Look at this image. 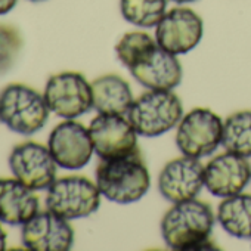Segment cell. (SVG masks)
Instances as JSON below:
<instances>
[{
	"label": "cell",
	"mask_w": 251,
	"mask_h": 251,
	"mask_svg": "<svg viewBox=\"0 0 251 251\" xmlns=\"http://www.w3.org/2000/svg\"><path fill=\"white\" fill-rule=\"evenodd\" d=\"M96 185L106 200L117 204L139 201L151 186V176L141 150L109 160L96 167Z\"/></svg>",
	"instance_id": "cell-1"
},
{
	"label": "cell",
	"mask_w": 251,
	"mask_h": 251,
	"mask_svg": "<svg viewBox=\"0 0 251 251\" xmlns=\"http://www.w3.org/2000/svg\"><path fill=\"white\" fill-rule=\"evenodd\" d=\"M214 213L205 201L192 198L175 202L161 220V235L172 250H201L210 244Z\"/></svg>",
	"instance_id": "cell-2"
},
{
	"label": "cell",
	"mask_w": 251,
	"mask_h": 251,
	"mask_svg": "<svg viewBox=\"0 0 251 251\" xmlns=\"http://www.w3.org/2000/svg\"><path fill=\"white\" fill-rule=\"evenodd\" d=\"M183 106L180 98L172 90L150 89L133 100L127 118L136 133L144 138H157L180 123Z\"/></svg>",
	"instance_id": "cell-3"
},
{
	"label": "cell",
	"mask_w": 251,
	"mask_h": 251,
	"mask_svg": "<svg viewBox=\"0 0 251 251\" xmlns=\"http://www.w3.org/2000/svg\"><path fill=\"white\" fill-rule=\"evenodd\" d=\"M49 106L37 90L12 83L0 92V121L18 135L37 133L49 118Z\"/></svg>",
	"instance_id": "cell-4"
},
{
	"label": "cell",
	"mask_w": 251,
	"mask_h": 251,
	"mask_svg": "<svg viewBox=\"0 0 251 251\" xmlns=\"http://www.w3.org/2000/svg\"><path fill=\"white\" fill-rule=\"evenodd\" d=\"M100 191L84 176L56 179L48 189L46 208L65 220L83 219L93 214L100 205Z\"/></svg>",
	"instance_id": "cell-5"
},
{
	"label": "cell",
	"mask_w": 251,
	"mask_h": 251,
	"mask_svg": "<svg viewBox=\"0 0 251 251\" xmlns=\"http://www.w3.org/2000/svg\"><path fill=\"white\" fill-rule=\"evenodd\" d=\"M223 141V121L207 108H195L177 124L176 145L183 155L202 158L213 154Z\"/></svg>",
	"instance_id": "cell-6"
},
{
	"label": "cell",
	"mask_w": 251,
	"mask_h": 251,
	"mask_svg": "<svg viewBox=\"0 0 251 251\" xmlns=\"http://www.w3.org/2000/svg\"><path fill=\"white\" fill-rule=\"evenodd\" d=\"M43 96L49 111L65 120H74L93 108L92 83L75 71L52 75L46 83Z\"/></svg>",
	"instance_id": "cell-7"
},
{
	"label": "cell",
	"mask_w": 251,
	"mask_h": 251,
	"mask_svg": "<svg viewBox=\"0 0 251 251\" xmlns=\"http://www.w3.org/2000/svg\"><path fill=\"white\" fill-rule=\"evenodd\" d=\"M89 132L100 160L124 157L139 150L138 133L126 115L99 114L92 120Z\"/></svg>",
	"instance_id": "cell-8"
},
{
	"label": "cell",
	"mask_w": 251,
	"mask_h": 251,
	"mask_svg": "<svg viewBox=\"0 0 251 251\" xmlns=\"http://www.w3.org/2000/svg\"><path fill=\"white\" fill-rule=\"evenodd\" d=\"M9 169L20 182L28 186L31 191L49 189L56 180V167L49 148L27 141L18 144L11 151L8 160Z\"/></svg>",
	"instance_id": "cell-9"
},
{
	"label": "cell",
	"mask_w": 251,
	"mask_h": 251,
	"mask_svg": "<svg viewBox=\"0 0 251 251\" xmlns=\"http://www.w3.org/2000/svg\"><path fill=\"white\" fill-rule=\"evenodd\" d=\"M204 34L201 17L189 8H173L155 27V40L173 55H185L195 49Z\"/></svg>",
	"instance_id": "cell-10"
},
{
	"label": "cell",
	"mask_w": 251,
	"mask_h": 251,
	"mask_svg": "<svg viewBox=\"0 0 251 251\" xmlns=\"http://www.w3.org/2000/svg\"><path fill=\"white\" fill-rule=\"evenodd\" d=\"M48 148L55 163L65 170L83 169L95 152L89 129L74 120H65L55 126Z\"/></svg>",
	"instance_id": "cell-11"
},
{
	"label": "cell",
	"mask_w": 251,
	"mask_h": 251,
	"mask_svg": "<svg viewBox=\"0 0 251 251\" xmlns=\"http://www.w3.org/2000/svg\"><path fill=\"white\" fill-rule=\"evenodd\" d=\"M21 242L33 251H67L74 244V230L68 220L50 210L39 211L23 225Z\"/></svg>",
	"instance_id": "cell-12"
},
{
	"label": "cell",
	"mask_w": 251,
	"mask_h": 251,
	"mask_svg": "<svg viewBox=\"0 0 251 251\" xmlns=\"http://www.w3.org/2000/svg\"><path fill=\"white\" fill-rule=\"evenodd\" d=\"M204 186V166L198 158L182 155L169 161L158 176V191L170 202L197 198Z\"/></svg>",
	"instance_id": "cell-13"
},
{
	"label": "cell",
	"mask_w": 251,
	"mask_h": 251,
	"mask_svg": "<svg viewBox=\"0 0 251 251\" xmlns=\"http://www.w3.org/2000/svg\"><path fill=\"white\" fill-rule=\"evenodd\" d=\"M251 180V166L245 157L226 151L204 166V186L220 198L241 194Z\"/></svg>",
	"instance_id": "cell-14"
},
{
	"label": "cell",
	"mask_w": 251,
	"mask_h": 251,
	"mask_svg": "<svg viewBox=\"0 0 251 251\" xmlns=\"http://www.w3.org/2000/svg\"><path fill=\"white\" fill-rule=\"evenodd\" d=\"M129 71L144 87L155 90H173L180 84L183 74L177 56L164 50L160 45Z\"/></svg>",
	"instance_id": "cell-15"
},
{
	"label": "cell",
	"mask_w": 251,
	"mask_h": 251,
	"mask_svg": "<svg viewBox=\"0 0 251 251\" xmlns=\"http://www.w3.org/2000/svg\"><path fill=\"white\" fill-rule=\"evenodd\" d=\"M39 213V198L17 177H0V222L20 226Z\"/></svg>",
	"instance_id": "cell-16"
},
{
	"label": "cell",
	"mask_w": 251,
	"mask_h": 251,
	"mask_svg": "<svg viewBox=\"0 0 251 251\" xmlns=\"http://www.w3.org/2000/svg\"><path fill=\"white\" fill-rule=\"evenodd\" d=\"M93 108L99 114L127 115L133 93L130 84L117 74H105L92 81Z\"/></svg>",
	"instance_id": "cell-17"
},
{
	"label": "cell",
	"mask_w": 251,
	"mask_h": 251,
	"mask_svg": "<svg viewBox=\"0 0 251 251\" xmlns=\"http://www.w3.org/2000/svg\"><path fill=\"white\" fill-rule=\"evenodd\" d=\"M216 219L229 235L241 239L251 238V195L241 192L223 198Z\"/></svg>",
	"instance_id": "cell-18"
},
{
	"label": "cell",
	"mask_w": 251,
	"mask_h": 251,
	"mask_svg": "<svg viewBox=\"0 0 251 251\" xmlns=\"http://www.w3.org/2000/svg\"><path fill=\"white\" fill-rule=\"evenodd\" d=\"M222 145L241 157H251V109L233 112L223 123Z\"/></svg>",
	"instance_id": "cell-19"
},
{
	"label": "cell",
	"mask_w": 251,
	"mask_h": 251,
	"mask_svg": "<svg viewBox=\"0 0 251 251\" xmlns=\"http://www.w3.org/2000/svg\"><path fill=\"white\" fill-rule=\"evenodd\" d=\"M123 18L141 28H152L167 12V0H120Z\"/></svg>",
	"instance_id": "cell-20"
},
{
	"label": "cell",
	"mask_w": 251,
	"mask_h": 251,
	"mask_svg": "<svg viewBox=\"0 0 251 251\" xmlns=\"http://www.w3.org/2000/svg\"><path fill=\"white\" fill-rule=\"evenodd\" d=\"M157 40L145 31H130L126 33L115 46V53L118 61L127 68L135 67L142 61L154 48H157Z\"/></svg>",
	"instance_id": "cell-21"
},
{
	"label": "cell",
	"mask_w": 251,
	"mask_h": 251,
	"mask_svg": "<svg viewBox=\"0 0 251 251\" xmlns=\"http://www.w3.org/2000/svg\"><path fill=\"white\" fill-rule=\"evenodd\" d=\"M23 48V37L17 27L0 24V74L9 71Z\"/></svg>",
	"instance_id": "cell-22"
},
{
	"label": "cell",
	"mask_w": 251,
	"mask_h": 251,
	"mask_svg": "<svg viewBox=\"0 0 251 251\" xmlns=\"http://www.w3.org/2000/svg\"><path fill=\"white\" fill-rule=\"evenodd\" d=\"M17 2L18 0H0V17L11 12L15 8Z\"/></svg>",
	"instance_id": "cell-23"
},
{
	"label": "cell",
	"mask_w": 251,
	"mask_h": 251,
	"mask_svg": "<svg viewBox=\"0 0 251 251\" xmlns=\"http://www.w3.org/2000/svg\"><path fill=\"white\" fill-rule=\"evenodd\" d=\"M6 250V232L3 230L2 225H0V251Z\"/></svg>",
	"instance_id": "cell-24"
},
{
	"label": "cell",
	"mask_w": 251,
	"mask_h": 251,
	"mask_svg": "<svg viewBox=\"0 0 251 251\" xmlns=\"http://www.w3.org/2000/svg\"><path fill=\"white\" fill-rule=\"evenodd\" d=\"M172 2H176V3H192V2H197V0H172Z\"/></svg>",
	"instance_id": "cell-25"
},
{
	"label": "cell",
	"mask_w": 251,
	"mask_h": 251,
	"mask_svg": "<svg viewBox=\"0 0 251 251\" xmlns=\"http://www.w3.org/2000/svg\"><path fill=\"white\" fill-rule=\"evenodd\" d=\"M30 2H34V3H37V2H45V0H30Z\"/></svg>",
	"instance_id": "cell-26"
}]
</instances>
